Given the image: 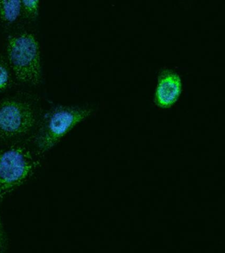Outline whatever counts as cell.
<instances>
[{
	"instance_id": "3",
	"label": "cell",
	"mask_w": 225,
	"mask_h": 253,
	"mask_svg": "<svg viewBox=\"0 0 225 253\" xmlns=\"http://www.w3.org/2000/svg\"><path fill=\"white\" fill-rule=\"evenodd\" d=\"M94 112L91 108L59 106L45 118L38 136V147L42 152L50 150L75 126L89 118Z\"/></svg>"
},
{
	"instance_id": "8",
	"label": "cell",
	"mask_w": 225,
	"mask_h": 253,
	"mask_svg": "<svg viewBox=\"0 0 225 253\" xmlns=\"http://www.w3.org/2000/svg\"><path fill=\"white\" fill-rule=\"evenodd\" d=\"M10 75L7 65L0 61V90H3L9 85Z\"/></svg>"
},
{
	"instance_id": "9",
	"label": "cell",
	"mask_w": 225,
	"mask_h": 253,
	"mask_svg": "<svg viewBox=\"0 0 225 253\" xmlns=\"http://www.w3.org/2000/svg\"><path fill=\"white\" fill-rule=\"evenodd\" d=\"M4 244V237L3 230H2V227L1 222H0V249H2L3 247Z\"/></svg>"
},
{
	"instance_id": "6",
	"label": "cell",
	"mask_w": 225,
	"mask_h": 253,
	"mask_svg": "<svg viewBox=\"0 0 225 253\" xmlns=\"http://www.w3.org/2000/svg\"><path fill=\"white\" fill-rule=\"evenodd\" d=\"M23 9L22 0H0V18L4 23H15Z\"/></svg>"
},
{
	"instance_id": "5",
	"label": "cell",
	"mask_w": 225,
	"mask_h": 253,
	"mask_svg": "<svg viewBox=\"0 0 225 253\" xmlns=\"http://www.w3.org/2000/svg\"><path fill=\"white\" fill-rule=\"evenodd\" d=\"M181 91L182 82L179 75L171 70H164L158 77L154 100L160 108H169L177 102Z\"/></svg>"
},
{
	"instance_id": "4",
	"label": "cell",
	"mask_w": 225,
	"mask_h": 253,
	"mask_svg": "<svg viewBox=\"0 0 225 253\" xmlns=\"http://www.w3.org/2000/svg\"><path fill=\"white\" fill-rule=\"evenodd\" d=\"M36 115L29 104L15 99L0 102V139L25 135L35 126Z\"/></svg>"
},
{
	"instance_id": "2",
	"label": "cell",
	"mask_w": 225,
	"mask_h": 253,
	"mask_svg": "<svg viewBox=\"0 0 225 253\" xmlns=\"http://www.w3.org/2000/svg\"><path fill=\"white\" fill-rule=\"evenodd\" d=\"M38 164L29 148L12 146L0 150V198L23 185Z\"/></svg>"
},
{
	"instance_id": "1",
	"label": "cell",
	"mask_w": 225,
	"mask_h": 253,
	"mask_svg": "<svg viewBox=\"0 0 225 253\" xmlns=\"http://www.w3.org/2000/svg\"><path fill=\"white\" fill-rule=\"evenodd\" d=\"M7 54L12 70L19 81L33 84L40 82V49L33 34L25 32L9 37Z\"/></svg>"
},
{
	"instance_id": "7",
	"label": "cell",
	"mask_w": 225,
	"mask_h": 253,
	"mask_svg": "<svg viewBox=\"0 0 225 253\" xmlns=\"http://www.w3.org/2000/svg\"><path fill=\"white\" fill-rule=\"evenodd\" d=\"M24 11L31 17L38 13L39 0H22Z\"/></svg>"
}]
</instances>
